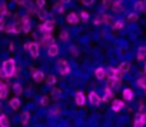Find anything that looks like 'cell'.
I'll list each match as a JSON object with an SVG mask.
<instances>
[{
  "mask_svg": "<svg viewBox=\"0 0 146 127\" xmlns=\"http://www.w3.org/2000/svg\"><path fill=\"white\" fill-rule=\"evenodd\" d=\"M2 69L6 72V76H7V77L15 76V74H16V63H15V60H13V59L6 60V61L3 63V67H2Z\"/></svg>",
  "mask_w": 146,
  "mask_h": 127,
  "instance_id": "6da1fadb",
  "label": "cell"
},
{
  "mask_svg": "<svg viewBox=\"0 0 146 127\" xmlns=\"http://www.w3.org/2000/svg\"><path fill=\"white\" fill-rule=\"evenodd\" d=\"M53 27H54V22H53V20H46V22L40 26V30L44 33V36H50V32H52Z\"/></svg>",
  "mask_w": 146,
  "mask_h": 127,
  "instance_id": "7a4b0ae2",
  "label": "cell"
},
{
  "mask_svg": "<svg viewBox=\"0 0 146 127\" xmlns=\"http://www.w3.org/2000/svg\"><path fill=\"white\" fill-rule=\"evenodd\" d=\"M57 66H59V72L60 74H69L70 73V66H69V63L66 60H59L57 61Z\"/></svg>",
  "mask_w": 146,
  "mask_h": 127,
  "instance_id": "3957f363",
  "label": "cell"
},
{
  "mask_svg": "<svg viewBox=\"0 0 146 127\" xmlns=\"http://www.w3.org/2000/svg\"><path fill=\"white\" fill-rule=\"evenodd\" d=\"M22 27H23L25 33L30 32V19H29V16H23L22 17Z\"/></svg>",
  "mask_w": 146,
  "mask_h": 127,
  "instance_id": "277c9868",
  "label": "cell"
},
{
  "mask_svg": "<svg viewBox=\"0 0 146 127\" xmlns=\"http://www.w3.org/2000/svg\"><path fill=\"white\" fill-rule=\"evenodd\" d=\"M133 9L136 12H146V0H140V2H136Z\"/></svg>",
  "mask_w": 146,
  "mask_h": 127,
  "instance_id": "5b68a950",
  "label": "cell"
},
{
  "mask_svg": "<svg viewBox=\"0 0 146 127\" xmlns=\"http://www.w3.org/2000/svg\"><path fill=\"white\" fill-rule=\"evenodd\" d=\"M29 51H30V54H32L35 59L39 57V44H37V43H30Z\"/></svg>",
  "mask_w": 146,
  "mask_h": 127,
  "instance_id": "8992f818",
  "label": "cell"
},
{
  "mask_svg": "<svg viewBox=\"0 0 146 127\" xmlns=\"http://www.w3.org/2000/svg\"><path fill=\"white\" fill-rule=\"evenodd\" d=\"M89 100H90V103L93 104V106H98L100 101H102V99L98 96V93H95V91H92L90 94H89Z\"/></svg>",
  "mask_w": 146,
  "mask_h": 127,
  "instance_id": "52a82bcc",
  "label": "cell"
},
{
  "mask_svg": "<svg viewBox=\"0 0 146 127\" xmlns=\"http://www.w3.org/2000/svg\"><path fill=\"white\" fill-rule=\"evenodd\" d=\"M57 53H59V47L53 43L52 46H49L47 47V54L50 56V57H54V56H57Z\"/></svg>",
  "mask_w": 146,
  "mask_h": 127,
  "instance_id": "ba28073f",
  "label": "cell"
},
{
  "mask_svg": "<svg viewBox=\"0 0 146 127\" xmlns=\"http://www.w3.org/2000/svg\"><path fill=\"white\" fill-rule=\"evenodd\" d=\"M123 107H125V103H123L122 100H115V101H113V104H112L113 111H119V110H122Z\"/></svg>",
  "mask_w": 146,
  "mask_h": 127,
  "instance_id": "9c48e42d",
  "label": "cell"
},
{
  "mask_svg": "<svg viewBox=\"0 0 146 127\" xmlns=\"http://www.w3.org/2000/svg\"><path fill=\"white\" fill-rule=\"evenodd\" d=\"M78 22H79V17H78L76 13H70L67 16V23L69 24H78Z\"/></svg>",
  "mask_w": 146,
  "mask_h": 127,
  "instance_id": "30bf717a",
  "label": "cell"
},
{
  "mask_svg": "<svg viewBox=\"0 0 146 127\" xmlns=\"http://www.w3.org/2000/svg\"><path fill=\"white\" fill-rule=\"evenodd\" d=\"M119 70H120L122 73H127V72L130 70V63H129V61H123V63H120Z\"/></svg>",
  "mask_w": 146,
  "mask_h": 127,
  "instance_id": "8fae6325",
  "label": "cell"
},
{
  "mask_svg": "<svg viewBox=\"0 0 146 127\" xmlns=\"http://www.w3.org/2000/svg\"><path fill=\"white\" fill-rule=\"evenodd\" d=\"M123 99H125L126 101H130V100L133 99V91H132L130 89H125V90H123Z\"/></svg>",
  "mask_w": 146,
  "mask_h": 127,
  "instance_id": "7c38bea8",
  "label": "cell"
},
{
  "mask_svg": "<svg viewBox=\"0 0 146 127\" xmlns=\"http://www.w3.org/2000/svg\"><path fill=\"white\" fill-rule=\"evenodd\" d=\"M136 59H137V60H145V59H146V47H140V49L137 50Z\"/></svg>",
  "mask_w": 146,
  "mask_h": 127,
  "instance_id": "4fadbf2b",
  "label": "cell"
},
{
  "mask_svg": "<svg viewBox=\"0 0 146 127\" xmlns=\"http://www.w3.org/2000/svg\"><path fill=\"white\" fill-rule=\"evenodd\" d=\"M133 126H135V127H143V126H145V121L142 120L140 113L136 114V117H135V124H133Z\"/></svg>",
  "mask_w": 146,
  "mask_h": 127,
  "instance_id": "5bb4252c",
  "label": "cell"
},
{
  "mask_svg": "<svg viewBox=\"0 0 146 127\" xmlns=\"http://www.w3.org/2000/svg\"><path fill=\"white\" fill-rule=\"evenodd\" d=\"M33 79H35V82H43V79H44V74H43V72H40V70H37V72H35L33 73Z\"/></svg>",
  "mask_w": 146,
  "mask_h": 127,
  "instance_id": "9a60e30c",
  "label": "cell"
},
{
  "mask_svg": "<svg viewBox=\"0 0 146 127\" xmlns=\"http://www.w3.org/2000/svg\"><path fill=\"white\" fill-rule=\"evenodd\" d=\"M85 101H86V99H85V96H83V93H76V104H79V106H83L85 104Z\"/></svg>",
  "mask_w": 146,
  "mask_h": 127,
  "instance_id": "2e32d148",
  "label": "cell"
},
{
  "mask_svg": "<svg viewBox=\"0 0 146 127\" xmlns=\"http://www.w3.org/2000/svg\"><path fill=\"white\" fill-rule=\"evenodd\" d=\"M136 84H137L139 87H142V89H146V74L140 76V77L136 80Z\"/></svg>",
  "mask_w": 146,
  "mask_h": 127,
  "instance_id": "e0dca14e",
  "label": "cell"
},
{
  "mask_svg": "<svg viewBox=\"0 0 146 127\" xmlns=\"http://www.w3.org/2000/svg\"><path fill=\"white\" fill-rule=\"evenodd\" d=\"M112 10H113L115 13H119V12L122 10V2H120V0H116V2H113Z\"/></svg>",
  "mask_w": 146,
  "mask_h": 127,
  "instance_id": "ac0fdd59",
  "label": "cell"
},
{
  "mask_svg": "<svg viewBox=\"0 0 146 127\" xmlns=\"http://www.w3.org/2000/svg\"><path fill=\"white\" fill-rule=\"evenodd\" d=\"M96 77H98L99 80H103V79L106 77V70H105V69H102V67L96 69Z\"/></svg>",
  "mask_w": 146,
  "mask_h": 127,
  "instance_id": "d6986e66",
  "label": "cell"
},
{
  "mask_svg": "<svg viewBox=\"0 0 146 127\" xmlns=\"http://www.w3.org/2000/svg\"><path fill=\"white\" fill-rule=\"evenodd\" d=\"M120 86V82L116 80V79H109V83H108V87L110 89H117Z\"/></svg>",
  "mask_w": 146,
  "mask_h": 127,
  "instance_id": "ffe728a7",
  "label": "cell"
},
{
  "mask_svg": "<svg viewBox=\"0 0 146 127\" xmlns=\"http://www.w3.org/2000/svg\"><path fill=\"white\" fill-rule=\"evenodd\" d=\"M112 97H113V90H112L110 87H106V94H105V97H103V101H109Z\"/></svg>",
  "mask_w": 146,
  "mask_h": 127,
  "instance_id": "44dd1931",
  "label": "cell"
},
{
  "mask_svg": "<svg viewBox=\"0 0 146 127\" xmlns=\"http://www.w3.org/2000/svg\"><path fill=\"white\" fill-rule=\"evenodd\" d=\"M9 118L6 116H0V127H9Z\"/></svg>",
  "mask_w": 146,
  "mask_h": 127,
  "instance_id": "7402d4cb",
  "label": "cell"
},
{
  "mask_svg": "<svg viewBox=\"0 0 146 127\" xmlns=\"http://www.w3.org/2000/svg\"><path fill=\"white\" fill-rule=\"evenodd\" d=\"M10 107L12 109H15V110H17L19 107H20V100L16 97V99H13L12 101H10Z\"/></svg>",
  "mask_w": 146,
  "mask_h": 127,
  "instance_id": "603a6c76",
  "label": "cell"
},
{
  "mask_svg": "<svg viewBox=\"0 0 146 127\" xmlns=\"http://www.w3.org/2000/svg\"><path fill=\"white\" fill-rule=\"evenodd\" d=\"M22 30H23L22 23H15V24H13V33H20Z\"/></svg>",
  "mask_w": 146,
  "mask_h": 127,
  "instance_id": "cb8c5ba5",
  "label": "cell"
},
{
  "mask_svg": "<svg viewBox=\"0 0 146 127\" xmlns=\"http://www.w3.org/2000/svg\"><path fill=\"white\" fill-rule=\"evenodd\" d=\"M13 91L19 96V94H22V91H23V89H22V86L19 84V83H16L15 86H13Z\"/></svg>",
  "mask_w": 146,
  "mask_h": 127,
  "instance_id": "d4e9b609",
  "label": "cell"
},
{
  "mask_svg": "<svg viewBox=\"0 0 146 127\" xmlns=\"http://www.w3.org/2000/svg\"><path fill=\"white\" fill-rule=\"evenodd\" d=\"M123 26H125V22H123V20H117V22L113 24V27H115L116 30H120V29H123Z\"/></svg>",
  "mask_w": 146,
  "mask_h": 127,
  "instance_id": "484cf974",
  "label": "cell"
},
{
  "mask_svg": "<svg viewBox=\"0 0 146 127\" xmlns=\"http://www.w3.org/2000/svg\"><path fill=\"white\" fill-rule=\"evenodd\" d=\"M46 82H47V84H54L56 83V76L54 74H49L47 79H46Z\"/></svg>",
  "mask_w": 146,
  "mask_h": 127,
  "instance_id": "4316f807",
  "label": "cell"
},
{
  "mask_svg": "<svg viewBox=\"0 0 146 127\" xmlns=\"http://www.w3.org/2000/svg\"><path fill=\"white\" fill-rule=\"evenodd\" d=\"M29 117H30L29 111H25V113H23V117H22V123H23V124H27V121H29Z\"/></svg>",
  "mask_w": 146,
  "mask_h": 127,
  "instance_id": "83f0119b",
  "label": "cell"
},
{
  "mask_svg": "<svg viewBox=\"0 0 146 127\" xmlns=\"http://www.w3.org/2000/svg\"><path fill=\"white\" fill-rule=\"evenodd\" d=\"M6 14H9V13H7V9H6V6L2 3V5H0V16H6Z\"/></svg>",
  "mask_w": 146,
  "mask_h": 127,
  "instance_id": "f1b7e54d",
  "label": "cell"
},
{
  "mask_svg": "<svg viewBox=\"0 0 146 127\" xmlns=\"http://www.w3.org/2000/svg\"><path fill=\"white\" fill-rule=\"evenodd\" d=\"M137 19H139V16H137L136 13H130V14L127 16V20H129V22H136Z\"/></svg>",
  "mask_w": 146,
  "mask_h": 127,
  "instance_id": "f546056e",
  "label": "cell"
},
{
  "mask_svg": "<svg viewBox=\"0 0 146 127\" xmlns=\"http://www.w3.org/2000/svg\"><path fill=\"white\" fill-rule=\"evenodd\" d=\"M7 97V89L5 87L3 90H0V99H6Z\"/></svg>",
  "mask_w": 146,
  "mask_h": 127,
  "instance_id": "4dcf8cb0",
  "label": "cell"
},
{
  "mask_svg": "<svg viewBox=\"0 0 146 127\" xmlns=\"http://www.w3.org/2000/svg\"><path fill=\"white\" fill-rule=\"evenodd\" d=\"M52 93H53V99H54V100H57V99L60 97V90H57V89H54V90H53Z\"/></svg>",
  "mask_w": 146,
  "mask_h": 127,
  "instance_id": "1f68e13d",
  "label": "cell"
},
{
  "mask_svg": "<svg viewBox=\"0 0 146 127\" xmlns=\"http://www.w3.org/2000/svg\"><path fill=\"white\" fill-rule=\"evenodd\" d=\"M60 39H62V40H67V39H69L67 32H62V33H60Z\"/></svg>",
  "mask_w": 146,
  "mask_h": 127,
  "instance_id": "d6a6232c",
  "label": "cell"
},
{
  "mask_svg": "<svg viewBox=\"0 0 146 127\" xmlns=\"http://www.w3.org/2000/svg\"><path fill=\"white\" fill-rule=\"evenodd\" d=\"M47 103H49V99H47L46 96H43V97H42V100H40V104H42V106H46Z\"/></svg>",
  "mask_w": 146,
  "mask_h": 127,
  "instance_id": "836d02e7",
  "label": "cell"
},
{
  "mask_svg": "<svg viewBox=\"0 0 146 127\" xmlns=\"http://www.w3.org/2000/svg\"><path fill=\"white\" fill-rule=\"evenodd\" d=\"M5 30H6L7 33H13V24H9V26H6V27H5Z\"/></svg>",
  "mask_w": 146,
  "mask_h": 127,
  "instance_id": "e575fe53",
  "label": "cell"
},
{
  "mask_svg": "<svg viewBox=\"0 0 146 127\" xmlns=\"http://www.w3.org/2000/svg\"><path fill=\"white\" fill-rule=\"evenodd\" d=\"M5 27H6V23L2 17H0V30H5Z\"/></svg>",
  "mask_w": 146,
  "mask_h": 127,
  "instance_id": "d590c367",
  "label": "cell"
},
{
  "mask_svg": "<svg viewBox=\"0 0 146 127\" xmlns=\"http://www.w3.org/2000/svg\"><path fill=\"white\" fill-rule=\"evenodd\" d=\"M82 3L85 6H90V5H93V0H82Z\"/></svg>",
  "mask_w": 146,
  "mask_h": 127,
  "instance_id": "8d00e7d4",
  "label": "cell"
},
{
  "mask_svg": "<svg viewBox=\"0 0 146 127\" xmlns=\"http://www.w3.org/2000/svg\"><path fill=\"white\" fill-rule=\"evenodd\" d=\"M44 3H46L44 0H36V5H37L39 7H43V6H44Z\"/></svg>",
  "mask_w": 146,
  "mask_h": 127,
  "instance_id": "74e56055",
  "label": "cell"
},
{
  "mask_svg": "<svg viewBox=\"0 0 146 127\" xmlns=\"http://www.w3.org/2000/svg\"><path fill=\"white\" fill-rule=\"evenodd\" d=\"M82 19L83 20H88L89 19V13L88 12H82Z\"/></svg>",
  "mask_w": 146,
  "mask_h": 127,
  "instance_id": "f35d334b",
  "label": "cell"
},
{
  "mask_svg": "<svg viewBox=\"0 0 146 127\" xmlns=\"http://www.w3.org/2000/svg\"><path fill=\"white\" fill-rule=\"evenodd\" d=\"M59 113H60V110H59L57 107H56V109H53V110L50 111V114H52V116H53V114H59Z\"/></svg>",
  "mask_w": 146,
  "mask_h": 127,
  "instance_id": "ab89813d",
  "label": "cell"
},
{
  "mask_svg": "<svg viewBox=\"0 0 146 127\" xmlns=\"http://www.w3.org/2000/svg\"><path fill=\"white\" fill-rule=\"evenodd\" d=\"M110 2H112V0H103V6H105V7L110 6Z\"/></svg>",
  "mask_w": 146,
  "mask_h": 127,
  "instance_id": "60d3db41",
  "label": "cell"
},
{
  "mask_svg": "<svg viewBox=\"0 0 146 127\" xmlns=\"http://www.w3.org/2000/svg\"><path fill=\"white\" fill-rule=\"evenodd\" d=\"M140 116H142V120L145 121V124H146V110L143 111V113H140Z\"/></svg>",
  "mask_w": 146,
  "mask_h": 127,
  "instance_id": "b9f144b4",
  "label": "cell"
},
{
  "mask_svg": "<svg viewBox=\"0 0 146 127\" xmlns=\"http://www.w3.org/2000/svg\"><path fill=\"white\" fill-rule=\"evenodd\" d=\"M0 77H7V76H6V72H5L3 69H0Z\"/></svg>",
  "mask_w": 146,
  "mask_h": 127,
  "instance_id": "7bdbcfd3",
  "label": "cell"
},
{
  "mask_svg": "<svg viewBox=\"0 0 146 127\" xmlns=\"http://www.w3.org/2000/svg\"><path fill=\"white\" fill-rule=\"evenodd\" d=\"M39 16H40V19H43V20L46 19V14H44V12H40V13H39Z\"/></svg>",
  "mask_w": 146,
  "mask_h": 127,
  "instance_id": "ee69618b",
  "label": "cell"
},
{
  "mask_svg": "<svg viewBox=\"0 0 146 127\" xmlns=\"http://www.w3.org/2000/svg\"><path fill=\"white\" fill-rule=\"evenodd\" d=\"M5 87H6V86H5V83H3V82H0V90H3Z\"/></svg>",
  "mask_w": 146,
  "mask_h": 127,
  "instance_id": "f6af8a7d",
  "label": "cell"
},
{
  "mask_svg": "<svg viewBox=\"0 0 146 127\" xmlns=\"http://www.w3.org/2000/svg\"><path fill=\"white\" fill-rule=\"evenodd\" d=\"M15 2H16L17 5H23V3H25V2H23V0H15Z\"/></svg>",
  "mask_w": 146,
  "mask_h": 127,
  "instance_id": "bcb514c9",
  "label": "cell"
},
{
  "mask_svg": "<svg viewBox=\"0 0 146 127\" xmlns=\"http://www.w3.org/2000/svg\"><path fill=\"white\" fill-rule=\"evenodd\" d=\"M29 47H30V43H26V44H25V49L29 50Z\"/></svg>",
  "mask_w": 146,
  "mask_h": 127,
  "instance_id": "7dc6e473",
  "label": "cell"
},
{
  "mask_svg": "<svg viewBox=\"0 0 146 127\" xmlns=\"http://www.w3.org/2000/svg\"><path fill=\"white\" fill-rule=\"evenodd\" d=\"M60 2H62V3H64V5H66V3H69V2H70V0H60Z\"/></svg>",
  "mask_w": 146,
  "mask_h": 127,
  "instance_id": "c3c4849f",
  "label": "cell"
},
{
  "mask_svg": "<svg viewBox=\"0 0 146 127\" xmlns=\"http://www.w3.org/2000/svg\"><path fill=\"white\" fill-rule=\"evenodd\" d=\"M145 72H146V63H145Z\"/></svg>",
  "mask_w": 146,
  "mask_h": 127,
  "instance_id": "681fc988",
  "label": "cell"
}]
</instances>
